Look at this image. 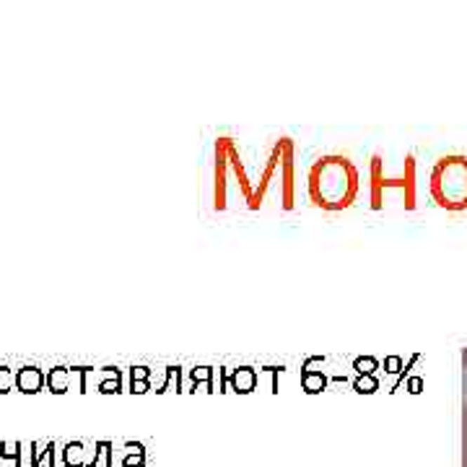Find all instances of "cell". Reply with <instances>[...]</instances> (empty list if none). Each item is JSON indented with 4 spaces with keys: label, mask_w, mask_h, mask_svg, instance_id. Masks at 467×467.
<instances>
[{
    "label": "cell",
    "mask_w": 467,
    "mask_h": 467,
    "mask_svg": "<svg viewBox=\"0 0 467 467\" xmlns=\"http://www.w3.org/2000/svg\"><path fill=\"white\" fill-rule=\"evenodd\" d=\"M280 208H294V140L289 136H280Z\"/></svg>",
    "instance_id": "cell-4"
},
{
    "label": "cell",
    "mask_w": 467,
    "mask_h": 467,
    "mask_svg": "<svg viewBox=\"0 0 467 467\" xmlns=\"http://www.w3.org/2000/svg\"><path fill=\"white\" fill-rule=\"evenodd\" d=\"M255 382H257V374L255 369H249V366H242L237 371L231 374V387L237 392H252L255 390Z\"/></svg>",
    "instance_id": "cell-8"
},
{
    "label": "cell",
    "mask_w": 467,
    "mask_h": 467,
    "mask_svg": "<svg viewBox=\"0 0 467 467\" xmlns=\"http://www.w3.org/2000/svg\"><path fill=\"white\" fill-rule=\"evenodd\" d=\"M68 382H70L68 366H55V369H50V374H47V387H50L55 395H63V392L68 390Z\"/></svg>",
    "instance_id": "cell-9"
},
{
    "label": "cell",
    "mask_w": 467,
    "mask_h": 467,
    "mask_svg": "<svg viewBox=\"0 0 467 467\" xmlns=\"http://www.w3.org/2000/svg\"><path fill=\"white\" fill-rule=\"evenodd\" d=\"M119 387H122V382H119V369L114 374H112L110 379H104V382H99V392H104V395H112V392H119Z\"/></svg>",
    "instance_id": "cell-14"
},
{
    "label": "cell",
    "mask_w": 467,
    "mask_h": 467,
    "mask_svg": "<svg viewBox=\"0 0 467 467\" xmlns=\"http://www.w3.org/2000/svg\"><path fill=\"white\" fill-rule=\"evenodd\" d=\"M21 444L18 442H3L0 444V457L3 459H16L18 462V457H21ZM18 465H21V462H18Z\"/></svg>",
    "instance_id": "cell-13"
},
{
    "label": "cell",
    "mask_w": 467,
    "mask_h": 467,
    "mask_svg": "<svg viewBox=\"0 0 467 467\" xmlns=\"http://www.w3.org/2000/svg\"><path fill=\"white\" fill-rule=\"evenodd\" d=\"M148 366H133L130 369V382H148Z\"/></svg>",
    "instance_id": "cell-15"
},
{
    "label": "cell",
    "mask_w": 467,
    "mask_h": 467,
    "mask_svg": "<svg viewBox=\"0 0 467 467\" xmlns=\"http://www.w3.org/2000/svg\"><path fill=\"white\" fill-rule=\"evenodd\" d=\"M145 390H148V382H130V392H138V395H140V392Z\"/></svg>",
    "instance_id": "cell-20"
},
{
    "label": "cell",
    "mask_w": 467,
    "mask_h": 467,
    "mask_svg": "<svg viewBox=\"0 0 467 467\" xmlns=\"http://www.w3.org/2000/svg\"><path fill=\"white\" fill-rule=\"evenodd\" d=\"M84 444L81 442H73L65 447L63 452V457H65V467H84Z\"/></svg>",
    "instance_id": "cell-11"
},
{
    "label": "cell",
    "mask_w": 467,
    "mask_h": 467,
    "mask_svg": "<svg viewBox=\"0 0 467 467\" xmlns=\"http://www.w3.org/2000/svg\"><path fill=\"white\" fill-rule=\"evenodd\" d=\"M301 384H304L306 392H320V390H324L327 379H324L322 371H312L309 366H304V374H301Z\"/></svg>",
    "instance_id": "cell-10"
},
{
    "label": "cell",
    "mask_w": 467,
    "mask_h": 467,
    "mask_svg": "<svg viewBox=\"0 0 467 467\" xmlns=\"http://www.w3.org/2000/svg\"><path fill=\"white\" fill-rule=\"evenodd\" d=\"M47 382V376L42 374V369L37 366H21L16 371V390L24 392V395H34L39 392Z\"/></svg>",
    "instance_id": "cell-7"
},
{
    "label": "cell",
    "mask_w": 467,
    "mask_h": 467,
    "mask_svg": "<svg viewBox=\"0 0 467 467\" xmlns=\"http://www.w3.org/2000/svg\"><path fill=\"white\" fill-rule=\"evenodd\" d=\"M11 387H16V374L8 366H0V395L11 392Z\"/></svg>",
    "instance_id": "cell-12"
},
{
    "label": "cell",
    "mask_w": 467,
    "mask_h": 467,
    "mask_svg": "<svg viewBox=\"0 0 467 467\" xmlns=\"http://www.w3.org/2000/svg\"><path fill=\"white\" fill-rule=\"evenodd\" d=\"M229 169H234V174L239 179V190H242L244 200L249 203L255 187L249 185L244 164L239 159L237 140L229 136H221L216 140V174H213V205H216V211H226V205H229V185H226V171Z\"/></svg>",
    "instance_id": "cell-3"
},
{
    "label": "cell",
    "mask_w": 467,
    "mask_h": 467,
    "mask_svg": "<svg viewBox=\"0 0 467 467\" xmlns=\"http://www.w3.org/2000/svg\"><path fill=\"white\" fill-rule=\"evenodd\" d=\"M462 467H467V405L462 413Z\"/></svg>",
    "instance_id": "cell-16"
},
{
    "label": "cell",
    "mask_w": 467,
    "mask_h": 467,
    "mask_svg": "<svg viewBox=\"0 0 467 467\" xmlns=\"http://www.w3.org/2000/svg\"><path fill=\"white\" fill-rule=\"evenodd\" d=\"M192 379H205V382H208V387H211V369H208V366H200V369H195V371H192Z\"/></svg>",
    "instance_id": "cell-19"
},
{
    "label": "cell",
    "mask_w": 467,
    "mask_h": 467,
    "mask_svg": "<svg viewBox=\"0 0 467 467\" xmlns=\"http://www.w3.org/2000/svg\"><path fill=\"white\" fill-rule=\"evenodd\" d=\"M309 197L322 211H346L356 203L358 195V169L343 153H324L320 156L306 177Z\"/></svg>",
    "instance_id": "cell-1"
},
{
    "label": "cell",
    "mask_w": 467,
    "mask_h": 467,
    "mask_svg": "<svg viewBox=\"0 0 467 467\" xmlns=\"http://www.w3.org/2000/svg\"><path fill=\"white\" fill-rule=\"evenodd\" d=\"M392 185L405 187V192H408V208H413V164H408L405 182H392V179H384L382 174V159L374 156L371 159V208H382V190Z\"/></svg>",
    "instance_id": "cell-5"
},
{
    "label": "cell",
    "mask_w": 467,
    "mask_h": 467,
    "mask_svg": "<svg viewBox=\"0 0 467 467\" xmlns=\"http://www.w3.org/2000/svg\"><path fill=\"white\" fill-rule=\"evenodd\" d=\"M356 390L358 392H374L376 390V382H374L371 376H361V379L356 382Z\"/></svg>",
    "instance_id": "cell-17"
},
{
    "label": "cell",
    "mask_w": 467,
    "mask_h": 467,
    "mask_svg": "<svg viewBox=\"0 0 467 467\" xmlns=\"http://www.w3.org/2000/svg\"><path fill=\"white\" fill-rule=\"evenodd\" d=\"M280 171V143L275 140L270 148V153H268V162H265V169L263 174H260V179H257V187L255 192H252V197H249V203H246V208H252V211H257L260 205H263L265 195H268V190H270V182L272 177Z\"/></svg>",
    "instance_id": "cell-6"
},
{
    "label": "cell",
    "mask_w": 467,
    "mask_h": 467,
    "mask_svg": "<svg viewBox=\"0 0 467 467\" xmlns=\"http://www.w3.org/2000/svg\"><path fill=\"white\" fill-rule=\"evenodd\" d=\"M462 361H465V366H467V348H465V353H462Z\"/></svg>",
    "instance_id": "cell-21"
},
{
    "label": "cell",
    "mask_w": 467,
    "mask_h": 467,
    "mask_svg": "<svg viewBox=\"0 0 467 467\" xmlns=\"http://www.w3.org/2000/svg\"><path fill=\"white\" fill-rule=\"evenodd\" d=\"M358 369V371L361 374H369L374 369V366H376V361H374V358H358L356 364H353Z\"/></svg>",
    "instance_id": "cell-18"
},
{
    "label": "cell",
    "mask_w": 467,
    "mask_h": 467,
    "mask_svg": "<svg viewBox=\"0 0 467 467\" xmlns=\"http://www.w3.org/2000/svg\"><path fill=\"white\" fill-rule=\"evenodd\" d=\"M431 192L442 208H467V156H444L433 166Z\"/></svg>",
    "instance_id": "cell-2"
}]
</instances>
